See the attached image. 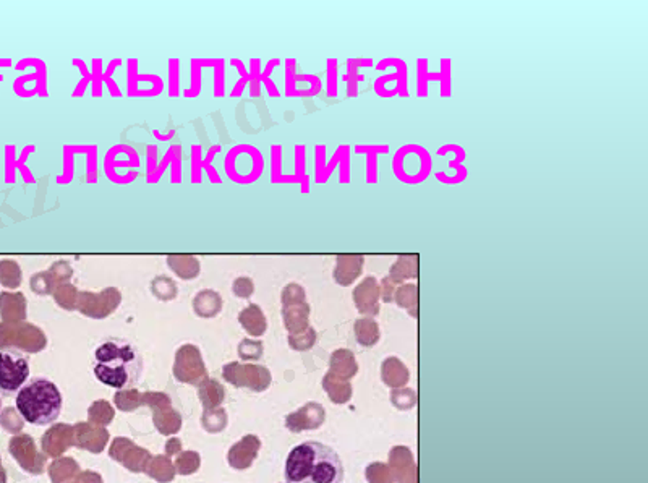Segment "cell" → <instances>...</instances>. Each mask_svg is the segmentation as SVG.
I'll return each mask as SVG.
<instances>
[{
  "mask_svg": "<svg viewBox=\"0 0 648 483\" xmlns=\"http://www.w3.org/2000/svg\"><path fill=\"white\" fill-rule=\"evenodd\" d=\"M26 298L20 292H2L0 294V310L5 318L25 317Z\"/></svg>",
  "mask_w": 648,
  "mask_h": 483,
  "instance_id": "cell-10",
  "label": "cell"
},
{
  "mask_svg": "<svg viewBox=\"0 0 648 483\" xmlns=\"http://www.w3.org/2000/svg\"><path fill=\"white\" fill-rule=\"evenodd\" d=\"M0 410H2V398H0Z\"/></svg>",
  "mask_w": 648,
  "mask_h": 483,
  "instance_id": "cell-22",
  "label": "cell"
},
{
  "mask_svg": "<svg viewBox=\"0 0 648 483\" xmlns=\"http://www.w3.org/2000/svg\"><path fill=\"white\" fill-rule=\"evenodd\" d=\"M355 326L362 344H372L373 341L378 338V324L372 322V319H360V322H357Z\"/></svg>",
  "mask_w": 648,
  "mask_h": 483,
  "instance_id": "cell-18",
  "label": "cell"
},
{
  "mask_svg": "<svg viewBox=\"0 0 648 483\" xmlns=\"http://www.w3.org/2000/svg\"><path fill=\"white\" fill-rule=\"evenodd\" d=\"M284 474L287 483H342L344 464L328 444L305 441L288 453Z\"/></svg>",
  "mask_w": 648,
  "mask_h": 483,
  "instance_id": "cell-1",
  "label": "cell"
},
{
  "mask_svg": "<svg viewBox=\"0 0 648 483\" xmlns=\"http://www.w3.org/2000/svg\"><path fill=\"white\" fill-rule=\"evenodd\" d=\"M81 300V310L90 312L92 307H102L106 305L109 310H114L121 302V292L116 287H107L101 292V294H91V292H83L80 294Z\"/></svg>",
  "mask_w": 648,
  "mask_h": 483,
  "instance_id": "cell-9",
  "label": "cell"
},
{
  "mask_svg": "<svg viewBox=\"0 0 648 483\" xmlns=\"http://www.w3.org/2000/svg\"><path fill=\"white\" fill-rule=\"evenodd\" d=\"M143 374V357L127 339H106L94 350V377L114 389L135 386Z\"/></svg>",
  "mask_w": 648,
  "mask_h": 483,
  "instance_id": "cell-2",
  "label": "cell"
},
{
  "mask_svg": "<svg viewBox=\"0 0 648 483\" xmlns=\"http://www.w3.org/2000/svg\"><path fill=\"white\" fill-rule=\"evenodd\" d=\"M381 287H383V297H384V300H391L392 295H394V292L397 289V284L394 281H392L389 276H386V278L383 279V282H381Z\"/></svg>",
  "mask_w": 648,
  "mask_h": 483,
  "instance_id": "cell-21",
  "label": "cell"
},
{
  "mask_svg": "<svg viewBox=\"0 0 648 483\" xmlns=\"http://www.w3.org/2000/svg\"><path fill=\"white\" fill-rule=\"evenodd\" d=\"M30 378V362L16 349L0 350V391L15 394Z\"/></svg>",
  "mask_w": 648,
  "mask_h": 483,
  "instance_id": "cell-4",
  "label": "cell"
},
{
  "mask_svg": "<svg viewBox=\"0 0 648 483\" xmlns=\"http://www.w3.org/2000/svg\"><path fill=\"white\" fill-rule=\"evenodd\" d=\"M418 266H420V263H418V255H401V257H397L394 264L391 266L388 276L399 286L404 281L418 278Z\"/></svg>",
  "mask_w": 648,
  "mask_h": 483,
  "instance_id": "cell-7",
  "label": "cell"
},
{
  "mask_svg": "<svg viewBox=\"0 0 648 483\" xmlns=\"http://www.w3.org/2000/svg\"><path fill=\"white\" fill-rule=\"evenodd\" d=\"M363 266L365 257L360 253L337 255L332 276H334V281L337 284L347 287L360 278L363 273Z\"/></svg>",
  "mask_w": 648,
  "mask_h": 483,
  "instance_id": "cell-5",
  "label": "cell"
},
{
  "mask_svg": "<svg viewBox=\"0 0 648 483\" xmlns=\"http://www.w3.org/2000/svg\"><path fill=\"white\" fill-rule=\"evenodd\" d=\"M151 291L154 292L156 297L162 298V300H169L177 295V286L171 278L166 276H156L151 282Z\"/></svg>",
  "mask_w": 648,
  "mask_h": 483,
  "instance_id": "cell-13",
  "label": "cell"
},
{
  "mask_svg": "<svg viewBox=\"0 0 648 483\" xmlns=\"http://www.w3.org/2000/svg\"><path fill=\"white\" fill-rule=\"evenodd\" d=\"M167 264L172 269L173 274H177L181 279H195L200 276L201 266L200 262L193 255H169Z\"/></svg>",
  "mask_w": 648,
  "mask_h": 483,
  "instance_id": "cell-8",
  "label": "cell"
},
{
  "mask_svg": "<svg viewBox=\"0 0 648 483\" xmlns=\"http://www.w3.org/2000/svg\"><path fill=\"white\" fill-rule=\"evenodd\" d=\"M221 295L214 291H203L195 297V310L200 313V317H212L221 310Z\"/></svg>",
  "mask_w": 648,
  "mask_h": 483,
  "instance_id": "cell-11",
  "label": "cell"
},
{
  "mask_svg": "<svg viewBox=\"0 0 648 483\" xmlns=\"http://www.w3.org/2000/svg\"><path fill=\"white\" fill-rule=\"evenodd\" d=\"M31 291L36 292L39 295H47L51 294L52 291H56V282H54L52 276L49 271H41V273H36L31 278Z\"/></svg>",
  "mask_w": 648,
  "mask_h": 483,
  "instance_id": "cell-14",
  "label": "cell"
},
{
  "mask_svg": "<svg viewBox=\"0 0 648 483\" xmlns=\"http://www.w3.org/2000/svg\"><path fill=\"white\" fill-rule=\"evenodd\" d=\"M282 300H284V305L292 302H305L303 287L300 284H295V282L287 284L284 292H282Z\"/></svg>",
  "mask_w": 648,
  "mask_h": 483,
  "instance_id": "cell-19",
  "label": "cell"
},
{
  "mask_svg": "<svg viewBox=\"0 0 648 483\" xmlns=\"http://www.w3.org/2000/svg\"><path fill=\"white\" fill-rule=\"evenodd\" d=\"M47 271L51 273L54 282H56V286L67 284V282L70 281V278L73 276L72 264H70L68 262H65V259H61V262L52 263V266Z\"/></svg>",
  "mask_w": 648,
  "mask_h": 483,
  "instance_id": "cell-15",
  "label": "cell"
},
{
  "mask_svg": "<svg viewBox=\"0 0 648 483\" xmlns=\"http://www.w3.org/2000/svg\"><path fill=\"white\" fill-rule=\"evenodd\" d=\"M232 289H233V294H236L237 297L247 298L253 294L255 284L252 279L247 278V276H242V278H237L236 281H233Z\"/></svg>",
  "mask_w": 648,
  "mask_h": 483,
  "instance_id": "cell-20",
  "label": "cell"
},
{
  "mask_svg": "<svg viewBox=\"0 0 648 483\" xmlns=\"http://www.w3.org/2000/svg\"><path fill=\"white\" fill-rule=\"evenodd\" d=\"M21 279H23V273L18 263L13 259L0 262V284L7 289H16L21 286Z\"/></svg>",
  "mask_w": 648,
  "mask_h": 483,
  "instance_id": "cell-12",
  "label": "cell"
},
{
  "mask_svg": "<svg viewBox=\"0 0 648 483\" xmlns=\"http://www.w3.org/2000/svg\"><path fill=\"white\" fill-rule=\"evenodd\" d=\"M418 300V286L417 284H402L396 292V302L401 307L417 305Z\"/></svg>",
  "mask_w": 648,
  "mask_h": 483,
  "instance_id": "cell-16",
  "label": "cell"
},
{
  "mask_svg": "<svg viewBox=\"0 0 648 483\" xmlns=\"http://www.w3.org/2000/svg\"><path fill=\"white\" fill-rule=\"evenodd\" d=\"M379 292L381 287L377 278H373V276L363 278L360 284L353 289V300H355L358 310L362 313H378Z\"/></svg>",
  "mask_w": 648,
  "mask_h": 483,
  "instance_id": "cell-6",
  "label": "cell"
},
{
  "mask_svg": "<svg viewBox=\"0 0 648 483\" xmlns=\"http://www.w3.org/2000/svg\"><path fill=\"white\" fill-rule=\"evenodd\" d=\"M16 410L25 422L47 427L62 414L63 398L56 383L47 378L31 379L16 393Z\"/></svg>",
  "mask_w": 648,
  "mask_h": 483,
  "instance_id": "cell-3",
  "label": "cell"
},
{
  "mask_svg": "<svg viewBox=\"0 0 648 483\" xmlns=\"http://www.w3.org/2000/svg\"><path fill=\"white\" fill-rule=\"evenodd\" d=\"M76 294H78L76 287L72 286V284H68V282H67V284L57 286L56 291H54V297H56V300H57L59 305H63L67 308L73 307Z\"/></svg>",
  "mask_w": 648,
  "mask_h": 483,
  "instance_id": "cell-17",
  "label": "cell"
}]
</instances>
